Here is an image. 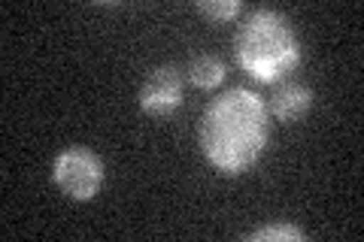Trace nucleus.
Returning <instances> with one entry per match:
<instances>
[{
	"label": "nucleus",
	"instance_id": "1",
	"mask_svg": "<svg viewBox=\"0 0 364 242\" xmlns=\"http://www.w3.org/2000/svg\"><path fill=\"white\" fill-rule=\"evenodd\" d=\"M270 140L267 103L249 88L219 94L200 115V148L222 176L252 170Z\"/></svg>",
	"mask_w": 364,
	"mask_h": 242
},
{
	"label": "nucleus",
	"instance_id": "2",
	"mask_svg": "<svg viewBox=\"0 0 364 242\" xmlns=\"http://www.w3.org/2000/svg\"><path fill=\"white\" fill-rule=\"evenodd\" d=\"M237 64L255 79L273 85L298 70L304 61L301 40L279 9H255L237 31Z\"/></svg>",
	"mask_w": 364,
	"mask_h": 242
},
{
	"label": "nucleus",
	"instance_id": "3",
	"mask_svg": "<svg viewBox=\"0 0 364 242\" xmlns=\"http://www.w3.org/2000/svg\"><path fill=\"white\" fill-rule=\"evenodd\" d=\"M52 179L67 197L73 200H95L104 188V160L85 145H70L55 158Z\"/></svg>",
	"mask_w": 364,
	"mask_h": 242
},
{
	"label": "nucleus",
	"instance_id": "4",
	"mask_svg": "<svg viewBox=\"0 0 364 242\" xmlns=\"http://www.w3.org/2000/svg\"><path fill=\"white\" fill-rule=\"evenodd\" d=\"M140 106L149 115H173L182 106V76L176 67H158L140 88Z\"/></svg>",
	"mask_w": 364,
	"mask_h": 242
},
{
	"label": "nucleus",
	"instance_id": "5",
	"mask_svg": "<svg viewBox=\"0 0 364 242\" xmlns=\"http://www.w3.org/2000/svg\"><path fill=\"white\" fill-rule=\"evenodd\" d=\"M310 106H313V91L306 85H301V82H289L270 97L267 115L282 121V124H294L298 119H304V115L310 112Z\"/></svg>",
	"mask_w": 364,
	"mask_h": 242
},
{
	"label": "nucleus",
	"instance_id": "6",
	"mask_svg": "<svg viewBox=\"0 0 364 242\" xmlns=\"http://www.w3.org/2000/svg\"><path fill=\"white\" fill-rule=\"evenodd\" d=\"M225 73H228V67H225V61L219 55H198V57H191V64L186 67L188 82L195 88H203V91L222 85Z\"/></svg>",
	"mask_w": 364,
	"mask_h": 242
},
{
	"label": "nucleus",
	"instance_id": "7",
	"mask_svg": "<svg viewBox=\"0 0 364 242\" xmlns=\"http://www.w3.org/2000/svg\"><path fill=\"white\" fill-rule=\"evenodd\" d=\"M198 13L203 18L215 21V25H228V21H234L237 16L243 13V4L240 0H200Z\"/></svg>",
	"mask_w": 364,
	"mask_h": 242
},
{
	"label": "nucleus",
	"instance_id": "8",
	"mask_svg": "<svg viewBox=\"0 0 364 242\" xmlns=\"http://www.w3.org/2000/svg\"><path fill=\"white\" fill-rule=\"evenodd\" d=\"M249 239L252 242H298L304 239V230L294 224H267L261 230H252Z\"/></svg>",
	"mask_w": 364,
	"mask_h": 242
}]
</instances>
